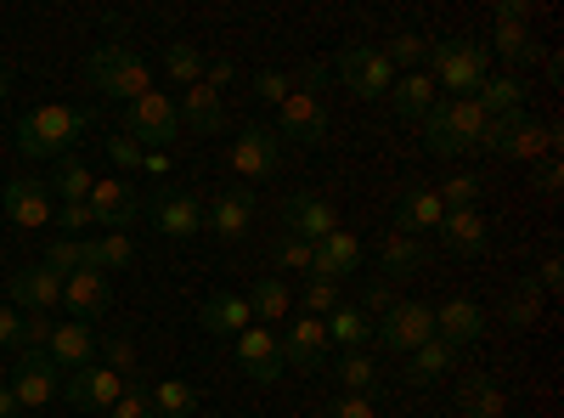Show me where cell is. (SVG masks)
<instances>
[{"label":"cell","mask_w":564,"mask_h":418,"mask_svg":"<svg viewBox=\"0 0 564 418\" xmlns=\"http://www.w3.org/2000/svg\"><path fill=\"white\" fill-rule=\"evenodd\" d=\"M135 260L130 232H90V271H124Z\"/></svg>","instance_id":"39"},{"label":"cell","mask_w":564,"mask_h":418,"mask_svg":"<svg viewBox=\"0 0 564 418\" xmlns=\"http://www.w3.org/2000/svg\"><path fill=\"white\" fill-rule=\"evenodd\" d=\"M12 306H18L23 317H34V311H45V317H52V311L63 306V271H52L45 260L23 266V271L12 277Z\"/></svg>","instance_id":"17"},{"label":"cell","mask_w":564,"mask_h":418,"mask_svg":"<svg viewBox=\"0 0 564 418\" xmlns=\"http://www.w3.org/2000/svg\"><path fill=\"white\" fill-rule=\"evenodd\" d=\"M153 221H159L164 238H198L204 232V199L198 193H159Z\"/></svg>","instance_id":"24"},{"label":"cell","mask_w":564,"mask_h":418,"mask_svg":"<svg viewBox=\"0 0 564 418\" xmlns=\"http://www.w3.org/2000/svg\"><path fill=\"white\" fill-rule=\"evenodd\" d=\"M108 159H113L119 170H141V159H148V153H141V148L130 142V136L119 130V136H108Z\"/></svg>","instance_id":"55"},{"label":"cell","mask_w":564,"mask_h":418,"mask_svg":"<svg viewBox=\"0 0 564 418\" xmlns=\"http://www.w3.org/2000/svg\"><path fill=\"white\" fill-rule=\"evenodd\" d=\"M7 90H12V68H7V63H0V97H7Z\"/></svg>","instance_id":"63"},{"label":"cell","mask_w":564,"mask_h":418,"mask_svg":"<svg viewBox=\"0 0 564 418\" xmlns=\"http://www.w3.org/2000/svg\"><path fill=\"white\" fill-rule=\"evenodd\" d=\"M231 79H238V68H231L226 57H215V63H204V85H215V90H220V85H231Z\"/></svg>","instance_id":"60"},{"label":"cell","mask_w":564,"mask_h":418,"mask_svg":"<svg viewBox=\"0 0 564 418\" xmlns=\"http://www.w3.org/2000/svg\"><path fill=\"white\" fill-rule=\"evenodd\" d=\"M282 136H294V142H305V148H322L327 142V108H322V97L294 90V97L276 108V142H282Z\"/></svg>","instance_id":"16"},{"label":"cell","mask_w":564,"mask_h":418,"mask_svg":"<svg viewBox=\"0 0 564 418\" xmlns=\"http://www.w3.org/2000/svg\"><path fill=\"white\" fill-rule=\"evenodd\" d=\"M480 193H486V181L475 170H452L441 187H435L441 210H480Z\"/></svg>","instance_id":"42"},{"label":"cell","mask_w":564,"mask_h":418,"mask_svg":"<svg viewBox=\"0 0 564 418\" xmlns=\"http://www.w3.org/2000/svg\"><path fill=\"white\" fill-rule=\"evenodd\" d=\"M475 103L486 108V119L525 114V103H531V85H525V74H491V79L475 90Z\"/></svg>","instance_id":"28"},{"label":"cell","mask_w":564,"mask_h":418,"mask_svg":"<svg viewBox=\"0 0 564 418\" xmlns=\"http://www.w3.org/2000/svg\"><path fill=\"white\" fill-rule=\"evenodd\" d=\"M90 181H97V175H90V170L68 153V159H57V175L45 181V193H57L63 204H85V199H90Z\"/></svg>","instance_id":"41"},{"label":"cell","mask_w":564,"mask_h":418,"mask_svg":"<svg viewBox=\"0 0 564 418\" xmlns=\"http://www.w3.org/2000/svg\"><path fill=\"white\" fill-rule=\"evenodd\" d=\"M231 345H238V374H243V379L276 385L282 374H289V367H282V340H276V329H260V322H254V329H243Z\"/></svg>","instance_id":"11"},{"label":"cell","mask_w":564,"mask_h":418,"mask_svg":"<svg viewBox=\"0 0 564 418\" xmlns=\"http://www.w3.org/2000/svg\"><path fill=\"white\" fill-rule=\"evenodd\" d=\"M497 23H520V29H531V7H525V0H502V7H497Z\"/></svg>","instance_id":"59"},{"label":"cell","mask_w":564,"mask_h":418,"mask_svg":"<svg viewBox=\"0 0 564 418\" xmlns=\"http://www.w3.org/2000/svg\"><path fill=\"white\" fill-rule=\"evenodd\" d=\"M452 362H457V345H446V340H423V345L412 351V362H406V379H412V385H435Z\"/></svg>","instance_id":"38"},{"label":"cell","mask_w":564,"mask_h":418,"mask_svg":"<svg viewBox=\"0 0 564 418\" xmlns=\"http://www.w3.org/2000/svg\"><path fill=\"white\" fill-rule=\"evenodd\" d=\"M417 125H423V153H435V159H463V153L486 148V130H491V119L475 97H446Z\"/></svg>","instance_id":"1"},{"label":"cell","mask_w":564,"mask_h":418,"mask_svg":"<svg viewBox=\"0 0 564 418\" xmlns=\"http://www.w3.org/2000/svg\"><path fill=\"white\" fill-rule=\"evenodd\" d=\"M384 57L390 68H417V63H430V34H395L384 45Z\"/></svg>","instance_id":"47"},{"label":"cell","mask_w":564,"mask_h":418,"mask_svg":"<svg viewBox=\"0 0 564 418\" xmlns=\"http://www.w3.org/2000/svg\"><path fill=\"white\" fill-rule=\"evenodd\" d=\"M198 322H204V334H215V340H238L243 329H254V311H249V300H243V294L220 289V294H209V300H204Z\"/></svg>","instance_id":"26"},{"label":"cell","mask_w":564,"mask_h":418,"mask_svg":"<svg viewBox=\"0 0 564 418\" xmlns=\"http://www.w3.org/2000/svg\"><path fill=\"white\" fill-rule=\"evenodd\" d=\"M282 340V367H300V374H316V367H327V329L322 317H289V329L276 334Z\"/></svg>","instance_id":"13"},{"label":"cell","mask_w":564,"mask_h":418,"mask_svg":"<svg viewBox=\"0 0 564 418\" xmlns=\"http://www.w3.org/2000/svg\"><path fill=\"white\" fill-rule=\"evenodd\" d=\"M0 210H7V221L12 226H52V193H45V181H29V175H18V181H7V193H0Z\"/></svg>","instance_id":"19"},{"label":"cell","mask_w":564,"mask_h":418,"mask_svg":"<svg viewBox=\"0 0 564 418\" xmlns=\"http://www.w3.org/2000/svg\"><path fill=\"white\" fill-rule=\"evenodd\" d=\"M502 385L491 374H468L457 385V418H502Z\"/></svg>","instance_id":"33"},{"label":"cell","mask_w":564,"mask_h":418,"mask_svg":"<svg viewBox=\"0 0 564 418\" xmlns=\"http://www.w3.org/2000/svg\"><path fill=\"white\" fill-rule=\"evenodd\" d=\"M316 418H379V401H372V396H334V401H327Z\"/></svg>","instance_id":"48"},{"label":"cell","mask_w":564,"mask_h":418,"mask_svg":"<svg viewBox=\"0 0 564 418\" xmlns=\"http://www.w3.org/2000/svg\"><path fill=\"white\" fill-rule=\"evenodd\" d=\"M276 164H282L276 130H265V125H243L238 136H231V170H238L243 181H265V175H276Z\"/></svg>","instance_id":"12"},{"label":"cell","mask_w":564,"mask_h":418,"mask_svg":"<svg viewBox=\"0 0 564 418\" xmlns=\"http://www.w3.org/2000/svg\"><path fill=\"white\" fill-rule=\"evenodd\" d=\"M502 329H513V334H525L531 322L542 317V289H536V277H520V283L508 289V300H502Z\"/></svg>","instance_id":"36"},{"label":"cell","mask_w":564,"mask_h":418,"mask_svg":"<svg viewBox=\"0 0 564 418\" xmlns=\"http://www.w3.org/2000/svg\"><path fill=\"white\" fill-rule=\"evenodd\" d=\"M372 340H379L384 351L412 356L423 340H435V306H423V300H395L379 322H372Z\"/></svg>","instance_id":"9"},{"label":"cell","mask_w":564,"mask_h":418,"mask_svg":"<svg viewBox=\"0 0 564 418\" xmlns=\"http://www.w3.org/2000/svg\"><path fill=\"white\" fill-rule=\"evenodd\" d=\"M558 148H564V130H558V125H536L531 114H508V119H491V130H486V153H497V159H513V164L553 159Z\"/></svg>","instance_id":"5"},{"label":"cell","mask_w":564,"mask_h":418,"mask_svg":"<svg viewBox=\"0 0 564 418\" xmlns=\"http://www.w3.org/2000/svg\"><path fill=\"white\" fill-rule=\"evenodd\" d=\"M334 74H339L345 90H356L361 103L390 97V85H395V68L384 57V45H345V52L334 57Z\"/></svg>","instance_id":"8"},{"label":"cell","mask_w":564,"mask_h":418,"mask_svg":"<svg viewBox=\"0 0 564 418\" xmlns=\"http://www.w3.org/2000/svg\"><path fill=\"white\" fill-rule=\"evenodd\" d=\"M339 374V385L350 396H372V385H379V362H372L367 351H339V362H327Z\"/></svg>","instance_id":"40"},{"label":"cell","mask_w":564,"mask_h":418,"mask_svg":"<svg viewBox=\"0 0 564 418\" xmlns=\"http://www.w3.org/2000/svg\"><path fill=\"white\" fill-rule=\"evenodd\" d=\"M339 226H345L339 210L327 199H316V193H289L282 199V232H294V238H305V244H322L327 232H339Z\"/></svg>","instance_id":"15"},{"label":"cell","mask_w":564,"mask_h":418,"mask_svg":"<svg viewBox=\"0 0 564 418\" xmlns=\"http://www.w3.org/2000/svg\"><path fill=\"white\" fill-rule=\"evenodd\" d=\"M254 215H260V204H254L249 187H226L215 204H204V232H215L226 244H243L254 232Z\"/></svg>","instance_id":"14"},{"label":"cell","mask_w":564,"mask_h":418,"mask_svg":"<svg viewBox=\"0 0 564 418\" xmlns=\"http://www.w3.org/2000/svg\"><path fill=\"white\" fill-rule=\"evenodd\" d=\"M322 329H327V345H339V351H367L372 345V317L350 300H339L334 311H327Z\"/></svg>","instance_id":"29"},{"label":"cell","mask_w":564,"mask_h":418,"mask_svg":"<svg viewBox=\"0 0 564 418\" xmlns=\"http://www.w3.org/2000/svg\"><path fill=\"white\" fill-rule=\"evenodd\" d=\"M243 300H249V311H254L260 329H271V322H282V317L294 311V289L282 283V277H260V283H254Z\"/></svg>","instance_id":"34"},{"label":"cell","mask_w":564,"mask_h":418,"mask_svg":"<svg viewBox=\"0 0 564 418\" xmlns=\"http://www.w3.org/2000/svg\"><path fill=\"white\" fill-rule=\"evenodd\" d=\"M85 85L97 90V97L130 108L135 97L153 90V68L141 52H130L124 40H102V45H90V57H85Z\"/></svg>","instance_id":"2"},{"label":"cell","mask_w":564,"mask_h":418,"mask_svg":"<svg viewBox=\"0 0 564 418\" xmlns=\"http://www.w3.org/2000/svg\"><path fill=\"white\" fill-rule=\"evenodd\" d=\"M271 260H276L282 271H311V260H316V244L294 238V232H276V238H271Z\"/></svg>","instance_id":"45"},{"label":"cell","mask_w":564,"mask_h":418,"mask_svg":"<svg viewBox=\"0 0 564 418\" xmlns=\"http://www.w3.org/2000/svg\"><path fill=\"white\" fill-rule=\"evenodd\" d=\"M536 187H542L547 199H558V193H564V164H558V153L536 164Z\"/></svg>","instance_id":"57"},{"label":"cell","mask_w":564,"mask_h":418,"mask_svg":"<svg viewBox=\"0 0 564 418\" xmlns=\"http://www.w3.org/2000/svg\"><path fill=\"white\" fill-rule=\"evenodd\" d=\"M124 385H130V379H119L113 367L90 362V367H79V374H63V401L79 407V412H108V407L124 396Z\"/></svg>","instance_id":"10"},{"label":"cell","mask_w":564,"mask_h":418,"mask_svg":"<svg viewBox=\"0 0 564 418\" xmlns=\"http://www.w3.org/2000/svg\"><path fill=\"white\" fill-rule=\"evenodd\" d=\"M124 136L141 153H170V142L181 136V114H175L170 90H148V97H135L124 108Z\"/></svg>","instance_id":"6"},{"label":"cell","mask_w":564,"mask_h":418,"mask_svg":"<svg viewBox=\"0 0 564 418\" xmlns=\"http://www.w3.org/2000/svg\"><path fill=\"white\" fill-rule=\"evenodd\" d=\"M441 199L435 187H406L401 193V210H395V232H406V238H430V232L441 226Z\"/></svg>","instance_id":"30"},{"label":"cell","mask_w":564,"mask_h":418,"mask_svg":"<svg viewBox=\"0 0 564 418\" xmlns=\"http://www.w3.org/2000/svg\"><path fill=\"white\" fill-rule=\"evenodd\" d=\"M435 232H441V244H446L452 255H463V260H468V255H486V244H491V226H486L480 210H446Z\"/></svg>","instance_id":"25"},{"label":"cell","mask_w":564,"mask_h":418,"mask_svg":"<svg viewBox=\"0 0 564 418\" xmlns=\"http://www.w3.org/2000/svg\"><path fill=\"white\" fill-rule=\"evenodd\" d=\"M254 90H260V103H289L294 97V74H282V68H265L260 79H254Z\"/></svg>","instance_id":"51"},{"label":"cell","mask_w":564,"mask_h":418,"mask_svg":"<svg viewBox=\"0 0 564 418\" xmlns=\"http://www.w3.org/2000/svg\"><path fill=\"white\" fill-rule=\"evenodd\" d=\"M52 329H57V317H45V311L23 317V340H18V351H45V345H52Z\"/></svg>","instance_id":"52"},{"label":"cell","mask_w":564,"mask_h":418,"mask_svg":"<svg viewBox=\"0 0 564 418\" xmlns=\"http://www.w3.org/2000/svg\"><path fill=\"white\" fill-rule=\"evenodd\" d=\"M12 418H40V412H12Z\"/></svg>","instance_id":"64"},{"label":"cell","mask_w":564,"mask_h":418,"mask_svg":"<svg viewBox=\"0 0 564 418\" xmlns=\"http://www.w3.org/2000/svg\"><path fill=\"white\" fill-rule=\"evenodd\" d=\"M108 418H153V401H148V385H124V396L108 407Z\"/></svg>","instance_id":"53"},{"label":"cell","mask_w":564,"mask_h":418,"mask_svg":"<svg viewBox=\"0 0 564 418\" xmlns=\"http://www.w3.org/2000/svg\"><path fill=\"white\" fill-rule=\"evenodd\" d=\"M7 390H12L18 412L52 407V401L63 396V367L45 356V351H18V356H12V374H7Z\"/></svg>","instance_id":"7"},{"label":"cell","mask_w":564,"mask_h":418,"mask_svg":"<svg viewBox=\"0 0 564 418\" xmlns=\"http://www.w3.org/2000/svg\"><path fill=\"white\" fill-rule=\"evenodd\" d=\"M90 215H97V226L102 232H124L135 215H141V204H135V187L124 175H113V181H90Z\"/></svg>","instance_id":"18"},{"label":"cell","mask_w":564,"mask_h":418,"mask_svg":"<svg viewBox=\"0 0 564 418\" xmlns=\"http://www.w3.org/2000/svg\"><path fill=\"white\" fill-rule=\"evenodd\" d=\"M18 340H23V311L0 306V351H18Z\"/></svg>","instance_id":"56"},{"label":"cell","mask_w":564,"mask_h":418,"mask_svg":"<svg viewBox=\"0 0 564 418\" xmlns=\"http://www.w3.org/2000/svg\"><path fill=\"white\" fill-rule=\"evenodd\" d=\"M85 130H90L85 108H74V103H40L34 114L18 119V153L23 159H68Z\"/></svg>","instance_id":"3"},{"label":"cell","mask_w":564,"mask_h":418,"mask_svg":"<svg viewBox=\"0 0 564 418\" xmlns=\"http://www.w3.org/2000/svg\"><path fill=\"white\" fill-rule=\"evenodd\" d=\"M390 97H395V114L401 119H423L435 103H441V90H435V79L423 74V68H412V74H395V85H390Z\"/></svg>","instance_id":"31"},{"label":"cell","mask_w":564,"mask_h":418,"mask_svg":"<svg viewBox=\"0 0 564 418\" xmlns=\"http://www.w3.org/2000/svg\"><path fill=\"white\" fill-rule=\"evenodd\" d=\"M141 170H148V175H164V170H170V153H148V159H141Z\"/></svg>","instance_id":"61"},{"label":"cell","mask_w":564,"mask_h":418,"mask_svg":"<svg viewBox=\"0 0 564 418\" xmlns=\"http://www.w3.org/2000/svg\"><path fill=\"white\" fill-rule=\"evenodd\" d=\"M435 340H446V345H475V340H486V306H475V300H446V306H435Z\"/></svg>","instance_id":"23"},{"label":"cell","mask_w":564,"mask_h":418,"mask_svg":"<svg viewBox=\"0 0 564 418\" xmlns=\"http://www.w3.org/2000/svg\"><path fill=\"white\" fill-rule=\"evenodd\" d=\"M45 266L74 277V271H90V238H52V249H45Z\"/></svg>","instance_id":"44"},{"label":"cell","mask_w":564,"mask_h":418,"mask_svg":"<svg viewBox=\"0 0 564 418\" xmlns=\"http://www.w3.org/2000/svg\"><path fill=\"white\" fill-rule=\"evenodd\" d=\"M390 306H395V283H390V277H367V289H361V311H367L372 322H379Z\"/></svg>","instance_id":"50"},{"label":"cell","mask_w":564,"mask_h":418,"mask_svg":"<svg viewBox=\"0 0 564 418\" xmlns=\"http://www.w3.org/2000/svg\"><path fill=\"white\" fill-rule=\"evenodd\" d=\"M558 283H564V260L547 255V260L536 266V289H542V294H558Z\"/></svg>","instance_id":"58"},{"label":"cell","mask_w":564,"mask_h":418,"mask_svg":"<svg viewBox=\"0 0 564 418\" xmlns=\"http://www.w3.org/2000/svg\"><path fill=\"white\" fill-rule=\"evenodd\" d=\"M356 266H361V244H356V232H350V226H339V232H327V238L316 244L311 277H322V283H345Z\"/></svg>","instance_id":"22"},{"label":"cell","mask_w":564,"mask_h":418,"mask_svg":"<svg viewBox=\"0 0 564 418\" xmlns=\"http://www.w3.org/2000/svg\"><path fill=\"white\" fill-rule=\"evenodd\" d=\"M148 401H153V418H193L204 396L186 379H159V385H148Z\"/></svg>","instance_id":"37"},{"label":"cell","mask_w":564,"mask_h":418,"mask_svg":"<svg viewBox=\"0 0 564 418\" xmlns=\"http://www.w3.org/2000/svg\"><path fill=\"white\" fill-rule=\"evenodd\" d=\"M12 412H18V401H12V390H7V385H0V418H12Z\"/></svg>","instance_id":"62"},{"label":"cell","mask_w":564,"mask_h":418,"mask_svg":"<svg viewBox=\"0 0 564 418\" xmlns=\"http://www.w3.org/2000/svg\"><path fill=\"white\" fill-rule=\"evenodd\" d=\"M45 356H52L63 374H79V367L97 362V329H90V322L63 317L57 329H52V345H45Z\"/></svg>","instance_id":"21"},{"label":"cell","mask_w":564,"mask_h":418,"mask_svg":"<svg viewBox=\"0 0 564 418\" xmlns=\"http://www.w3.org/2000/svg\"><path fill=\"white\" fill-rule=\"evenodd\" d=\"M486 52H497V57H502V63H513V68H531V63H542V45H536V34H531V29H520V23H497V34H491Z\"/></svg>","instance_id":"35"},{"label":"cell","mask_w":564,"mask_h":418,"mask_svg":"<svg viewBox=\"0 0 564 418\" xmlns=\"http://www.w3.org/2000/svg\"><path fill=\"white\" fill-rule=\"evenodd\" d=\"M164 74L186 90V85H198L204 79V52H198V45H186V40H170L164 45Z\"/></svg>","instance_id":"43"},{"label":"cell","mask_w":564,"mask_h":418,"mask_svg":"<svg viewBox=\"0 0 564 418\" xmlns=\"http://www.w3.org/2000/svg\"><path fill=\"white\" fill-rule=\"evenodd\" d=\"M52 221L63 226V238H90V232H97V215H90V204H63Z\"/></svg>","instance_id":"49"},{"label":"cell","mask_w":564,"mask_h":418,"mask_svg":"<svg viewBox=\"0 0 564 418\" xmlns=\"http://www.w3.org/2000/svg\"><path fill=\"white\" fill-rule=\"evenodd\" d=\"M430 79L435 90L446 85L452 97H475V90L491 79V52L475 34H452V40H430Z\"/></svg>","instance_id":"4"},{"label":"cell","mask_w":564,"mask_h":418,"mask_svg":"<svg viewBox=\"0 0 564 418\" xmlns=\"http://www.w3.org/2000/svg\"><path fill=\"white\" fill-rule=\"evenodd\" d=\"M345 294H339V283H322V277H305V289H300V317H327V311H334Z\"/></svg>","instance_id":"46"},{"label":"cell","mask_w":564,"mask_h":418,"mask_svg":"<svg viewBox=\"0 0 564 418\" xmlns=\"http://www.w3.org/2000/svg\"><path fill=\"white\" fill-rule=\"evenodd\" d=\"M379 266H384L390 283H395V277H412V271L430 266V244H423V238H406V232H390V238L379 244Z\"/></svg>","instance_id":"32"},{"label":"cell","mask_w":564,"mask_h":418,"mask_svg":"<svg viewBox=\"0 0 564 418\" xmlns=\"http://www.w3.org/2000/svg\"><path fill=\"white\" fill-rule=\"evenodd\" d=\"M102 367H113L119 379H130V374H135V340H130V334H113V340H108V362H102Z\"/></svg>","instance_id":"54"},{"label":"cell","mask_w":564,"mask_h":418,"mask_svg":"<svg viewBox=\"0 0 564 418\" xmlns=\"http://www.w3.org/2000/svg\"><path fill=\"white\" fill-rule=\"evenodd\" d=\"M175 114H181V125L186 130H198V136H215L220 125H226V103H220V90L215 85H186L181 97H175Z\"/></svg>","instance_id":"27"},{"label":"cell","mask_w":564,"mask_h":418,"mask_svg":"<svg viewBox=\"0 0 564 418\" xmlns=\"http://www.w3.org/2000/svg\"><path fill=\"white\" fill-rule=\"evenodd\" d=\"M113 306V277L108 271H74L63 277V311H74V322H90Z\"/></svg>","instance_id":"20"}]
</instances>
